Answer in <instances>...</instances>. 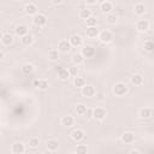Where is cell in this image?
I'll return each instance as SVG.
<instances>
[{
    "label": "cell",
    "mask_w": 154,
    "mask_h": 154,
    "mask_svg": "<svg viewBox=\"0 0 154 154\" xmlns=\"http://www.w3.org/2000/svg\"><path fill=\"white\" fill-rule=\"evenodd\" d=\"M83 117H85L87 119H93V108H88V107H87V109H85Z\"/></svg>",
    "instance_id": "38"
},
{
    "label": "cell",
    "mask_w": 154,
    "mask_h": 154,
    "mask_svg": "<svg viewBox=\"0 0 154 154\" xmlns=\"http://www.w3.org/2000/svg\"><path fill=\"white\" fill-rule=\"evenodd\" d=\"M84 137H85V132H84V130H82V129H75V130L71 132V138H72L73 141H76V142H81Z\"/></svg>",
    "instance_id": "11"
},
{
    "label": "cell",
    "mask_w": 154,
    "mask_h": 154,
    "mask_svg": "<svg viewBox=\"0 0 154 154\" xmlns=\"http://www.w3.org/2000/svg\"><path fill=\"white\" fill-rule=\"evenodd\" d=\"M16 1H23V0H16Z\"/></svg>",
    "instance_id": "45"
},
{
    "label": "cell",
    "mask_w": 154,
    "mask_h": 154,
    "mask_svg": "<svg viewBox=\"0 0 154 154\" xmlns=\"http://www.w3.org/2000/svg\"><path fill=\"white\" fill-rule=\"evenodd\" d=\"M146 11H147V8H146V5H144V4H142V2L135 4V6H134V12H135L136 16H143V14L146 13Z\"/></svg>",
    "instance_id": "19"
},
{
    "label": "cell",
    "mask_w": 154,
    "mask_h": 154,
    "mask_svg": "<svg viewBox=\"0 0 154 154\" xmlns=\"http://www.w3.org/2000/svg\"><path fill=\"white\" fill-rule=\"evenodd\" d=\"M85 84V81H84V78H82V77H78V76H76L75 77V79H73V85L76 87V88H82L83 85Z\"/></svg>",
    "instance_id": "33"
},
{
    "label": "cell",
    "mask_w": 154,
    "mask_h": 154,
    "mask_svg": "<svg viewBox=\"0 0 154 154\" xmlns=\"http://www.w3.org/2000/svg\"><path fill=\"white\" fill-rule=\"evenodd\" d=\"M0 41H1L2 45H5V46H10V45L13 43V36H12L10 32H4L2 38H1Z\"/></svg>",
    "instance_id": "25"
},
{
    "label": "cell",
    "mask_w": 154,
    "mask_h": 154,
    "mask_svg": "<svg viewBox=\"0 0 154 154\" xmlns=\"http://www.w3.org/2000/svg\"><path fill=\"white\" fill-rule=\"evenodd\" d=\"M71 49V45L67 40H60L58 42V51L61 53H67Z\"/></svg>",
    "instance_id": "15"
},
{
    "label": "cell",
    "mask_w": 154,
    "mask_h": 154,
    "mask_svg": "<svg viewBox=\"0 0 154 154\" xmlns=\"http://www.w3.org/2000/svg\"><path fill=\"white\" fill-rule=\"evenodd\" d=\"M130 82H131L132 85H135V87H140V85H142V84L144 83V79H143L142 75H140V73H135V75H132V76L130 77Z\"/></svg>",
    "instance_id": "18"
},
{
    "label": "cell",
    "mask_w": 154,
    "mask_h": 154,
    "mask_svg": "<svg viewBox=\"0 0 154 154\" xmlns=\"http://www.w3.org/2000/svg\"><path fill=\"white\" fill-rule=\"evenodd\" d=\"M24 12L28 14V16H34L38 12V7L36 6V4L34 2H29L24 6Z\"/></svg>",
    "instance_id": "12"
},
{
    "label": "cell",
    "mask_w": 154,
    "mask_h": 154,
    "mask_svg": "<svg viewBox=\"0 0 154 154\" xmlns=\"http://www.w3.org/2000/svg\"><path fill=\"white\" fill-rule=\"evenodd\" d=\"M100 10L102 13H111L113 10V4L109 0H105L100 4Z\"/></svg>",
    "instance_id": "16"
},
{
    "label": "cell",
    "mask_w": 154,
    "mask_h": 154,
    "mask_svg": "<svg viewBox=\"0 0 154 154\" xmlns=\"http://www.w3.org/2000/svg\"><path fill=\"white\" fill-rule=\"evenodd\" d=\"M67 71H69V73H70V77H71V76H72V77H76V76L78 75L79 69H78L77 65H72V66H70V67L67 69Z\"/></svg>",
    "instance_id": "36"
},
{
    "label": "cell",
    "mask_w": 154,
    "mask_h": 154,
    "mask_svg": "<svg viewBox=\"0 0 154 154\" xmlns=\"http://www.w3.org/2000/svg\"><path fill=\"white\" fill-rule=\"evenodd\" d=\"M32 23H34V25L37 26V28L45 26V25L47 24V16L43 14V13L37 12L36 14L32 16Z\"/></svg>",
    "instance_id": "2"
},
{
    "label": "cell",
    "mask_w": 154,
    "mask_h": 154,
    "mask_svg": "<svg viewBox=\"0 0 154 154\" xmlns=\"http://www.w3.org/2000/svg\"><path fill=\"white\" fill-rule=\"evenodd\" d=\"M57 71H58V78H59L60 81H67V79L70 78V73H69L67 69L60 67V69L57 70Z\"/></svg>",
    "instance_id": "24"
},
{
    "label": "cell",
    "mask_w": 154,
    "mask_h": 154,
    "mask_svg": "<svg viewBox=\"0 0 154 154\" xmlns=\"http://www.w3.org/2000/svg\"><path fill=\"white\" fill-rule=\"evenodd\" d=\"M153 116V109L150 107H142L138 109V118L140 119H149L150 117Z\"/></svg>",
    "instance_id": "7"
},
{
    "label": "cell",
    "mask_w": 154,
    "mask_h": 154,
    "mask_svg": "<svg viewBox=\"0 0 154 154\" xmlns=\"http://www.w3.org/2000/svg\"><path fill=\"white\" fill-rule=\"evenodd\" d=\"M60 123H61V125H64L66 128H70L75 124V118L72 116H64V117H61Z\"/></svg>",
    "instance_id": "21"
},
{
    "label": "cell",
    "mask_w": 154,
    "mask_h": 154,
    "mask_svg": "<svg viewBox=\"0 0 154 154\" xmlns=\"http://www.w3.org/2000/svg\"><path fill=\"white\" fill-rule=\"evenodd\" d=\"M99 32L100 30L97 29V26H87L85 29V35L89 38H96L99 36Z\"/></svg>",
    "instance_id": "17"
},
{
    "label": "cell",
    "mask_w": 154,
    "mask_h": 154,
    "mask_svg": "<svg viewBox=\"0 0 154 154\" xmlns=\"http://www.w3.org/2000/svg\"><path fill=\"white\" fill-rule=\"evenodd\" d=\"M46 147H47V149L49 152H55L59 148V142L57 140H54V138H51V140H48L46 142Z\"/></svg>",
    "instance_id": "22"
},
{
    "label": "cell",
    "mask_w": 154,
    "mask_h": 154,
    "mask_svg": "<svg viewBox=\"0 0 154 154\" xmlns=\"http://www.w3.org/2000/svg\"><path fill=\"white\" fill-rule=\"evenodd\" d=\"M129 153H131V154H140L141 150H138V149H131Z\"/></svg>",
    "instance_id": "42"
},
{
    "label": "cell",
    "mask_w": 154,
    "mask_h": 154,
    "mask_svg": "<svg viewBox=\"0 0 154 154\" xmlns=\"http://www.w3.org/2000/svg\"><path fill=\"white\" fill-rule=\"evenodd\" d=\"M11 152L13 154H23L25 152V146L22 142H14L11 146Z\"/></svg>",
    "instance_id": "14"
},
{
    "label": "cell",
    "mask_w": 154,
    "mask_h": 154,
    "mask_svg": "<svg viewBox=\"0 0 154 154\" xmlns=\"http://www.w3.org/2000/svg\"><path fill=\"white\" fill-rule=\"evenodd\" d=\"M90 16H93V13H91V10H89V8H81L79 12H78V17L83 20H85Z\"/></svg>",
    "instance_id": "28"
},
{
    "label": "cell",
    "mask_w": 154,
    "mask_h": 154,
    "mask_svg": "<svg viewBox=\"0 0 154 154\" xmlns=\"http://www.w3.org/2000/svg\"><path fill=\"white\" fill-rule=\"evenodd\" d=\"M97 38L102 42V43H111L112 41H113V38H114V35H113V32L111 31V30H102V31H100L99 32V36H97Z\"/></svg>",
    "instance_id": "3"
},
{
    "label": "cell",
    "mask_w": 154,
    "mask_h": 154,
    "mask_svg": "<svg viewBox=\"0 0 154 154\" xmlns=\"http://www.w3.org/2000/svg\"><path fill=\"white\" fill-rule=\"evenodd\" d=\"M85 109H87V106L83 105V103H77V105L75 106V112H76L78 116H83L84 112H85Z\"/></svg>",
    "instance_id": "31"
},
{
    "label": "cell",
    "mask_w": 154,
    "mask_h": 154,
    "mask_svg": "<svg viewBox=\"0 0 154 154\" xmlns=\"http://www.w3.org/2000/svg\"><path fill=\"white\" fill-rule=\"evenodd\" d=\"M95 93H96V90H95L94 85H91V84H84L81 88V94L84 97H94Z\"/></svg>",
    "instance_id": "5"
},
{
    "label": "cell",
    "mask_w": 154,
    "mask_h": 154,
    "mask_svg": "<svg viewBox=\"0 0 154 154\" xmlns=\"http://www.w3.org/2000/svg\"><path fill=\"white\" fill-rule=\"evenodd\" d=\"M20 41H22V43L24 45V46H31L32 43H34V41H35V38H34V36L31 35V34H26V35H24L23 37H20Z\"/></svg>",
    "instance_id": "26"
},
{
    "label": "cell",
    "mask_w": 154,
    "mask_h": 154,
    "mask_svg": "<svg viewBox=\"0 0 154 154\" xmlns=\"http://www.w3.org/2000/svg\"><path fill=\"white\" fill-rule=\"evenodd\" d=\"M112 91H113V94H114L116 96H124V95L128 94L129 87H128L126 83H124V82H117V83L113 85Z\"/></svg>",
    "instance_id": "1"
},
{
    "label": "cell",
    "mask_w": 154,
    "mask_h": 154,
    "mask_svg": "<svg viewBox=\"0 0 154 154\" xmlns=\"http://www.w3.org/2000/svg\"><path fill=\"white\" fill-rule=\"evenodd\" d=\"M85 24H87V26H96L97 25V18L95 16H90L89 18L85 19Z\"/></svg>",
    "instance_id": "34"
},
{
    "label": "cell",
    "mask_w": 154,
    "mask_h": 154,
    "mask_svg": "<svg viewBox=\"0 0 154 154\" xmlns=\"http://www.w3.org/2000/svg\"><path fill=\"white\" fill-rule=\"evenodd\" d=\"M88 147H87V144H78L77 146V148H76V153L77 154H85V153H88Z\"/></svg>",
    "instance_id": "37"
},
{
    "label": "cell",
    "mask_w": 154,
    "mask_h": 154,
    "mask_svg": "<svg viewBox=\"0 0 154 154\" xmlns=\"http://www.w3.org/2000/svg\"><path fill=\"white\" fill-rule=\"evenodd\" d=\"M34 87L37 88L38 90H46L49 87V82L46 78H38L34 81Z\"/></svg>",
    "instance_id": "8"
},
{
    "label": "cell",
    "mask_w": 154,
    "mask_h": 154,
    "mask_svg": "<svg viewBox=\"0 0 154 154\" xmlns=\"http://www.w3.org/2000/svg\"><path fill=\"white\" fill-rule=\"evenodd\" d=\"M49 61H57L59 59V51L58 49H51L47 54Z\"/></svg>",
    "instance_id": "29"
},
{
    "label": "cell",
    "mask_w": 154,
    "mask_h": 154,
    "mask_svg": "<svg viewBox=\"0 0 154 154\" xmlns=\"http://www.w3.org/2000/svg\"><path fill=\"white\" fill-rule=\"evenodd\" d=\"M120 140H122V142L125 143V144H131V143H134V141H135V134L131 132V131H125V132L120 136Z\"/></svg>",
    "instance_id": "9"
},
{
    "label": "cell",
    "mask_w": 154,
    "mask_h": 154,
    "mask_svg": "<svg viewBox=\"0 0 154 154\" xmlns=\"http://www.w3.org/2000/svg\"><path fill=\"white\" fill-rule=\"evenodd\" d=\"M84 1H85L87 5H90V6L96 5V2H97V0H84Z\"/></svg>",
    "instance_id": "41"
},
{
    "label": "cell",
    "mask_w": 154,
    "mask_h": 154,
    "mask_svg": "<svg viewBox=\"0 0 154 154\" xmlns=\"http://www.w3.org/2000/svg\"><path fill=\"white\" fill-rule=\"evenodd\" d=\"M14 32H16V35H17V36L23 37L24 35H26V34L29 32V29H28V26H26V25H24V24H19V25H17V26H16Z\"/></svg>",
    "instance_id": "20"
},
{
    "label": "cell",
    "mask_w": 154,
    "mask_h": 154,
    "mask_svg": "<svg viewBox=\"0 0 154 154\" xmlns=\"http://www.w3.org/2000/svg\"><path fill=\"white\" fill-rule=\"evenodd\" d=\"M81 54H82L84 58H91V57L95 55V48H94L93 46H90V45H87V46H84V47L82 48Z\"/></svg>",
    "instance_id": "13"
},
{
    "label": "cell",
    "mask_w": 154,
    "mask_h": 154,
    "mask_svg": "<svg viewBox=\"0 0 154 154\" xmlns=\"http://www.w3.org/2000/svg\"><path fill=\"white\" fill-rule=\"evenodd\" d=\"M149 26H150V23H149V20H147V19H138L137 23H136V29H137V31H140V32H146V31H148V30H149Z\"/></svg>",
    "instance_id": "6"
},
{
    "label": "cell",
    "mask_w": 154,
    "mask_h": 154,
    "mask_svg": "<svg viewBox=\"0 0 154 154\" xmlns=\"http://www.w3.org/2000/svg\"><path fill=\"white\" fill-rule=\"evenodd\" d=\"M51 2L53 5H55V6H58V5H61L64 2V0H51Z\"/></svg>",
    "instance_id": "40"
},
{
    "label": "cell",
    "mask_w": 154,
    "mask_h": 154,
    "mask_svg": "<svg viewBox=\"0 0 154 154\" xmlns=\"http://www.w3.org/2000/svg\"><path fill=\"white\" fill-rule=\"evenodd\" d=\"M94 97L97 100V101H105L106 100V95L103 93H95Z\"/></svg>",
    "instance_id": "39"
},
{
    "label": "cell",
    "mask_w": 154,
    "mask_h": 154,
    "mask_svg": "<svg viewBox=\"0 0 154 154\" xmlns=\"http://www.w3.org/2000/svg\"><path fill=\"white\" fill-rule=\"evenodd\" d=\"M34 71H35V66H34L32 64H30V63H26V64H24V65L22 66V72H23V75H25V76L31 75Z\"/></svg>",
    "instance_id": "23"
},
{
    "label": "cell",
    "mask_w": 154,
    "mask_h": 154,
    "mask_svg": "<svg viewBox=\"0 0 154 154\" xmlns=\"http://www.w3.org/2000/svg\"><path fill=\"white\" fill-rule=\"evenodd\" d=\"M107 116V111L103 107H95L93 108V118L97 122H102Z\"/></svg>",
    "instance_id": "4"
},
{
    "label": "cell",
    "mask_w": 154,
    "mask_h": 154,
    "mask_svg": "<svg viewBox=\"0 0 154 154\" xmlns=\"http://www.w3.org/2000/svg\"><path fill=\"white\" fill-rule=\"evenodd\" d=\"M28 144H29L30 148H37L38 144H40V138L38 137H30Z\"/></svg>",
    "instance_id": "35"
},
{
    "label": "cell",
    "mask_w": 154,
    "mask_h": 154,
    "mask_svg": "<svg viewBox=\"0 0 154 154\" xmlns=\"http://www.w3.org/2000/svg\"><path fill=\"white\" fill-rule=\"evenodd\" d=\"M84 57L81 54V53H75L73 55H72V58H71V60H72V63L75 64V65H81V64H83L84 63Z\"/></svg>",
    "instance_id": "27"
},
{
    "label": "cell",
    "mask_w": 154,
    "mask_h": 154,
    "mask_svg": "<svg viewBox=\"0 0 154 154\" xmlns=\"http://www.w3.org/2000/svg\"><path fill=\"white\" fill-rule=\"evenodd\" d=\"M4 58H5V53H4V52H2L1 49H0V61H1V60H2Z\"/></svg>",
    "instance_id": "43"
},
{
    "label": "cell",
    "mask_w": 154,
    "mask_h": 154,
    "mask_svg": "<svg viewBox=\"0 0 154 154\" xmlns=\"http://www.w3.org/2000/svg\"><path fill=\"white\" fill-rule=\"evenodd\" d=\"M2 35H4V32H2V31H0V40L2 38Z\"/></svg>",
    "instance_id": "44"
},
{
    "label": "cell",
    "mask_w": 154,
    "mask_h": 154,
    "mask_svg": "<svg viewBox=\"0 0 154 154\" xmlns=\"http://www.w3.org/2000/svg\"><path fill=\"white\" fill-rule=\"evenodd\" d=\"M143 48H144L146 52L152 53L153 49H154V43H153V41H152V40H147V41L143 43Z\"/></svg>",
    "instance_id": "32"
},
{
    "label": "cell",
    "mask_w": 154,
    "mask_h": 154,
    "mask_svg": "<svg viewBox=\"0 0 154 154\" xmlns=\"http://www.w3.org/2000/svg\"><path fill=\"white\" fill-rule=\"evenodd\" d=\"M69 42H70L71 47H81V46L83 45V38H82L81 35L75 34V35H72V36L69 38Z\"/></svg>",
    "instance_id": "10"
},
{
    "label": "cell",
    "mask_w": 154,
    "mask_h": 154,
    "mask_svg": "<svg viewBox=\"0 0 154 154\" xmlns=\"http://www.w3.org/2000/svg\"><path fill=\"white\" fill-rule=\"evenodd\" d=\"M117 22H118V18H117L116 14H113V13H107V16H106V23H107V24L114 25V24H117Z\"/></svg>",
    "instance_id": "30"
}]
</instances>
